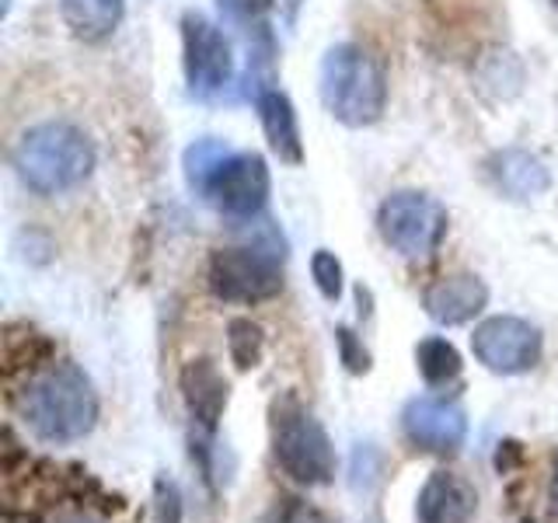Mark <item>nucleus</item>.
I'll list each match as a JSON object with an SVG mask.
<instances>
[{
    "mask_svg": "<svg viewBox=\"0 0 558 523\" xmlns=\"http://www.w3.org/2000/svg\"><path fill=\"white\" fill-rule=\"evenodd\" d=\"M14 412L39 440L74 443L98 423V394L81 366L49 363L22 384L14 394Z\"/></svg>",
    "mask_w": 558,
    "mask_h": 523,
    "instance_id": "1",
    "label": "nucleus"
},
{
    "mask_svg": "<svg viewBox=\"0 0 558 523\" xmlns=\"http://www.w3.org/2000/svg\"><path fill=\"white\" fill-rule=\"evenodd\" d=\"M14 171L39 196L77 188L95 168V144L74 122H39L14 144Z\"/></svg>",
    "mask_w": 558,
    "mask_h": 523,
    "instance_id": "2",
    "label": "nucleus"
},
{
    "mask_svg": "<svg viewBox=\"0 0 558 523\" xmlns=\"http://www.w3.org/2000/svg\"><path fill=\"white\" fill-rule=\"evenodd\" d=\"M318 92L325 109L345 126H374L388 105V74L374 52L356 42H339L322 60Z\"/></svg>",
    "mask_w": 558,
    "mask_h": 523,
    "instance_id": "3",
    "label": "nucleus"
},
{
    "mask_svg": "<svg viewBox=\"0 0 558 523\" xmlns=\"http://www.w3.org/2000/svg\"><path fill=\"white\" fill-rule=\"evenodd\" d=\"M272 458L296 485H328L336 478V447L325 426L296 394H279L269 405Z\"/></svg>",
    "mask_w": 558,
    "mask_h": 523,
    "instance_id": "4",
    "label": "nucleus"
},
{
    "mask_svg": "<svg viewBox=\"0 0 558 523\" xmlns=\"http://www.w3.org/2000/svg\"><path fill=\"white\" fill-rule=\"evenodd\" d=\"M192 192L209 206H217L223 217L255 220L269 203V168L258 154L227 150Z\"/></svg>",
    "mask_w": 558,
    "mask_h": 523,
    "instance_id": "5",
    "label": "nucleus"
},
{
    "mask_svg": "<svg viewBox=\"0 0 558 523\" xmlns=\"http://www.w3.org/2000/svg\"><path fill=\"white\" fill-rule=\"evenodd\" d=\"M380 238L409 258H426L447 234V209L423 192H395L380 203Z\"/></svg>",
    "mask_w": 558,
    "mask_h": 523,
    "instance_id": "6",
    "label": "nucleus"
},
{
    "mask_svg": "<svg viewBox=\"0 0 558 523\" xmlns=\"http://www.w3.org/2000/svg\"><path fill=\"white\" fill-rule=\"evenodd\" d=\"M206 283L217 301L258 304L283 290V269L272 252L262 248H220L209 258Z\"/></svg>",
    "mask_w": 558,
    "mask_h": 523,
    "instance_id": "7",
    "label": "nucleus"
},
{
    "mask_svg": "<svg viewBox=\"0 0 558 523\" xmlns=\"http://www.w3.org/2000/svg\"><path fill=\"white\" fill-rule=\"evenodd\" d=\"M182 63L189 92L196 98H217L234 81V52L227 35L203 14L182 17Z\"/></svg>",
    "mask_w": 558,
    "mask_h": 523,
    "instance_id": "8",
    "label": "nucleus"
},
{
    "mask_svg": "<svg viewBox=\"0 0 558 523\" xmlns=\"http://www.w3.org/2000/svg\"><path fill=\"white\" fill-rule=\"evenodd\" d=\"M471 349H475L478 363L493 374H527L541 360V331L513 318V314H499L475 328L471 336Z\"/></svg>",
    "mask_w": 558,
    "mask_h": 523,
    "instance_id": "9",
    "label": "nucleus"
},
{
    "mask_svg": "<svg viewBox=\"0 0 558 523\" xmlns=\"http://www.w3.org/2000/svg\"><path fill=\"white\" fill-rule=\"evenodd\" d=\"M401 429L418 450L453 453L468 440V415L458 401L447 398H412L401 412Z\"/></svg>",
    "mask_w": 558,
    "mask_h": 523,
    "instance_id": "10",
    "label": "nucleus"
},
{
    "mask_svg": "<svg viewBox=\"0 0 558 523\" xmlns=\"http://www.w3.org/2000/svg\"><path fill=\"white\" fill-rule=\"evenodd\" d=\"M478 513V492L453 471H433L415 502L418 523H471Z\"/></svg>",
    "mask_w": 558,
    "mask_h": 523,
    "instance_id": "11",
    "label": "nucleus"
},
{
    "mask_svg": "<svg viewBox=\"0 0 558 523\" xmlns=\"http://www.w3.org/2000/svg\"><path fill=\"white\" fill-rule=\"evenodd\" d=\"M179 384H182V398H185L192 423H199L206 433H214L227 412V401H231V384L217 370V363L206 356L185 363Z\"/></svg>",
    "mask_w": 558,
    "mask_h": 523,
    "instance_id": "12",
    "label": "nucleus"
},
{
    "mask_svg": "<svg viewBox=\"0 0 558 523\" xmlns=\"http://www.w3.org/2000/svg\"><path fill=\"white\" fill-rule=\"evenodd\" d=\"M488 304V287L478 276H444L426 290V314L440 325H464Z\"/></svg>",
    "mask_w": 558,
    "mask_h": 523,
    "instance_id": "13",
    "label": "nucleus"
},
{
    "mask_svg": "<svg viewBox=\"0 0 558 523\" xmlns=\"http://www.w3.org/2000/svg\"><path fill=\"white\" fill-rule=\"evenodd\" d=\"M255 109H258L262 130H266L272 154L287 165H301L304 161V139H301V126H296L293 101L283 92H276V87H262V92L255 95Z\"/></svg>",
    "mask_w": 558,
    "mask_h": 523,
    "instance_id": "14",
    "label": "nucleus"
},
{
    "mask_svg": "<svg viewBox=\"0 0 558 523\" xmlns=\"http://www.w3.org/2000/svg\"><path fill=\"white\" fill-rule=\"evenodd\" d=\"M488 174L499 192H506L510 199H534V196H545L548 185H551V174L545 168V161L527 150H499L493 154L488 161Z\"/></svg>",
    "mask_w": 558,
    "mask_h": 523,
    "instance_id": "15",
    "label": "nucleus"
},
{
    "mask_svg": "<svg viewBox=\"0 0 558 523\" xmlns=\"http://www.w3.org/2000/svg\"><path fill=\"white\" fill-rule=\"evenodd\" d=\"M66 28L84 42H101L119 28L126 0H60Z\"/></svg>",
    "mask_w": 558,
    "mask_h": 523,
    "instance_id": "16",
    "label": "nucleus"
},
{
    "mask_svg": "<svg viewBox=\"0 0 558 523\" xmlns=\"http://www.w3.org/2000/svg\"><path fill=\"white\" fill-rule=\"evenodd\" d=\"M415 363H418V374L426 377V384H447L453 377H461V366H464L453 342L440 336H429L415 345Z\"/></svg>",
    "mask_w": 558,
    "mask_h": 523,
    "instance_id": "17",
    "label": "nucleus"
},
{
    "mask_svg": "<svg viewBox=\"0 0 558 523\" xmlns=\"http://www.w3.org/2000/svg\"><path fill=\"white\" fill-rule=\"evenodd\" d=\"M262 349H266V336L252 318H234L227 325V353L238 370H255L262 363Z\"/></svg>",
    "mask_w": 558,
    "mask_h": 523,
    "instance_id": "18",
    "label": "nucleus"
},
{
    "mask_svg": "<svg viewBox=\"0 0 558 523\" xmlns=\"http://www.w3.org/2000/svg\"><path fill=\"white\" fill-rule=\"evenodd\" d=\"M52 356V342L46 336H39V331H22V336H11L4 339V363H8V370L14 374L17 366H25L28 374L39 370L43 363H49Z\"/></svg>",
    "mask_w": 558,
    "mask_h": 523,
    "instance_id": "19",
    "label": "nucleus"
},
{
    "mask_svg": "<svg viewBox=\"0 0 558 523\" xmlns=\"http://www.w3.org/2000/svg\"><path fill=\"white\" fill-rule=\"evenodd\" d=\"M311 276H314V283H318L322 296L325 301H339L342 296V262L331 255V252H314L311 258Z\"/></svg>",
    "mask_w": 558,
    "mask_h": 523,
    "instance_id": "20",
    "label": "nucleus"
},
{
    "mask_svg": "<svg viewBox=\"0 0 558 523\" xmlns=\"http://www.w3.org/2000/svg\"><path fill=\"white\" fill-rule=\"evenodd\" d=\"M262 523H325V520H322V513L314 510V506H307L304 499L279 496Z\"/></svg>",
    "mask_w": 558,
    "mask_h": 523,
    "instance_id": "21",
    "label": "nucleus"
},
{
    "mask_svg": "<svg viewBox=\"0 0 558 523\" xmlns=\"http://www.w3.org/2000/svg\"><path fill=\"white\" fill-rule=\"evenodd\" d=\"M154 516L157 523H182V492L165 475L154 485Z\"/></svg>",
    "mask_w": 558,
    "mask_h": 523,
    "instance_id": "22",
    "label": "nucleus"
},
{
    "mask_svg": "<svg viewBox=\"0 0 558 523\" xmlns=\"http://www.w3.org/2000/svg\"><path fill=\"white\" fill-rule=\"evenodd\" d=\"M336 342H339V353H342V363L349 374H366L371 370V353L363 349V342L353 336L349 328H339L336 331Z\"/></svg>",
    "mask_w": 558,
    "mask_h": 523,
    "instance_id": "23",
    "label": "nucleus"
},
{
    "mask_svg": "<svg viewBox=\"0 0 558 523\" xmlns=\"http://www.w3.org/2000/svg\"><path fill=\"white\" fill-rule=\"evenodd\" d=\"M217 4L231 17H238V22H255V17L272 8V0H217Z\"/></svg>",
    "mask_w": 558,
    "mask_h": 523,
    "instance_id": "24",
    "label": "nucleus"
},
{
    "mask_svg": "<svg viewBox=\"0 0 558 523\" xmlns=\"http://www.w3.org/2000/svg\"><path fill=\"white\" fill-rule=\"evenodd\" d=\"M551 506H555V513H558V471H555V478H551Z\"/></svg>",
    "mask_w": 558,
    "mask_h": 523,
    "instance_id": "25",
    "label": "nucleus"
},
{
    "mask_svg": "<svg viewBox=\"0 0 558 523\" xmlns=\"http://www.w3.org/2000/svg\"><path fill=\"white\" fill-rule=\"evenodd\" d=\"M60 523H95V520H87V516H66V520H60Z\"/></svg>",
    "mask_w": 558,
    "mask_h": 523,
    "instance_id": "26",
    "label": "nucleus"
},
{
    "mask_svg": "<svg viewBox=\"0 0 558 523\" xmlns=\"http://www.w3.org/2000/svg\"><path fill=\"white\" fill-rule=\"evenodd\" d=\"M8 8H11V0H4V11H8Z\"/></svg>",
    "mask_w": 558,
    "mask_h": 523,
    "instance_id": "27",
    "label": "nucleus"
},
{
    "mask_svg": "<svg viewBox=\"0 0 558 523\" xmlns=\"http://www.w3.org/2000/svg\"><path fill=\"white\" fill-rule=\"evenodd\" d=\"M555 4H558V0H555Z\"/></svg>",
    "mask_w": 558,
    "mask_h": 523,
    "instance_id": "28",
    "label": "nucleus"
}]
</instances>
